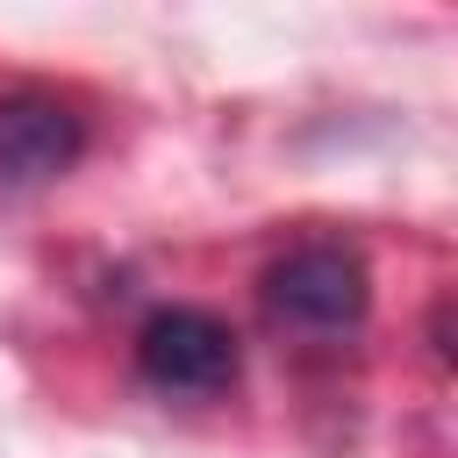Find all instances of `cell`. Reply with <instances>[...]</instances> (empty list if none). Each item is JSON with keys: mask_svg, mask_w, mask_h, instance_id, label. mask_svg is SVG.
<instances>
[{"mask_svg": "<svg viewBox=\"0 0 458 458\" xmlns=\"http://www.w3.org/2000/svg\"><path fill=\"white\" fill-rule=\"evenodd\" d=\"M265 308L272 322L293 329H351L365 315V265L344 243H301L265 272Z\"/></svg>", "mask_w": 458, "mask_h": 458, "instance_id": "6da1fadb", "label": "cell"}, {"mask_svg": "<svg viewBox=\"0 0 458 458\" xmlns=\"http://www.w3.org/2000/svg\"><path fill=\"white\" fill-rule=\"evenodd\" d=\"M79 150H86V122H79L72 100H57L43 86L0 93V186L7 193L64 179L79 165Z\"/></svg>", "mask_w": 458, "mask_h": 458, "instance_id": "7a4b0ae2", "label": "cell"}, {"mask_svg": "<svg viewBox=\"0 0 458 458\" xmlns=\"http://www.w3.org/2000/svg\"><path fill=\"white\" fill-rule=\"evenodd\" d=\"M136 358L165 394H222L236 379V336L208 308H157L136 336Z\"/></svg>", "mask_w": 458, "mask_h": 458, "instance_id": "3957f363", "label": "cell"}, {"mask_svg": "<svg viewBox=\"0 0 458 458\" xmlns=\"http://www.w3.org/2000/svg\"><path fill=\"white\" fill-rule=\"evenodd\" d=\"M429 336H437V351H444V358L458 365V301H444V308H437V322H429Z\"/></svg>", "mask_w": 458, "mask_h": 458, "instance_id": "277c9868", "label": "cell"}]
</instances>
